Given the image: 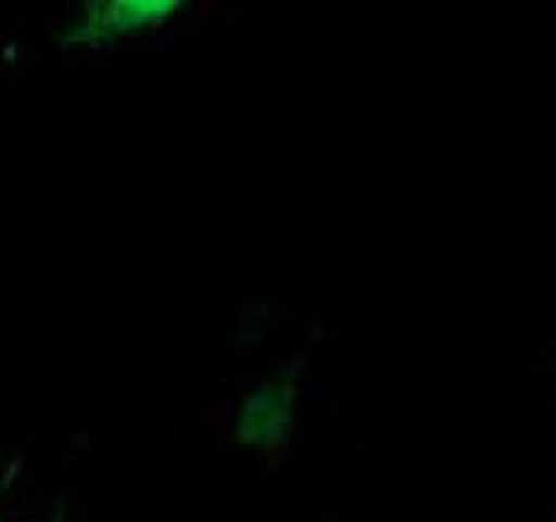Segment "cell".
I'll return each mask as SVG.
<instances>
[{"label":"cell","mask_w":556,"mask_h":522,"mask_svg":"<svg viewBox=\"0 0 556 522\" xmlns=\"http://www.w3.org/2000/svg\"><path fill=\"white\" fill-rule=\"evenodd\" d=\"M76 26L67 31V42L101 44L123 34H137L159 26L170 17L178 3H151V0H112V3H87Z\"/></svg>","instance_id":"cell-1"},{"label":"cell","mask_w":556,"mask_h":522,"mask_svg":"<svg viewBox=\"0 0 556 522\" xmlns=\"http://www.w3.org/2000/svg\"><path fill=\"white\" fill-rule=\"evenodd\" d=\"M53 522H62V520H53Z\"/></svg>","instance_id":"cell-2"}]
</instances>
